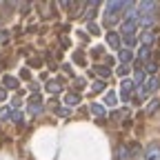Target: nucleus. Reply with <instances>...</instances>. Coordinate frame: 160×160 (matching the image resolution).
Returning a JSON list of instances; mask_svg holds the SVG:
<instances>
[{"label":"nucleus","instance_id":"nucleus-13","mask_svg":"<svg viewBox=\"0 0 160 160\" xmlns=\"http://www.w3.org/2000/svg\"><path fill=\"white\" fill-rule=\"evenodd\" d=\"M91 113H93L96 118H105V116H107V111H105L102 105H91Z\"/></svg>","mask_w":160,"mask_h":160},{"label":"nucleus","instance_id":"nucleus-16","mask_svg":"<svg viewBox=\"0 0 160 160\" xmlns=\"http://www.w3.org/2000/svg\"><path fill=\"white\" fill-rule=\"evenodd\" d=\"M158 107H160V100H151V102L147 105V109H145V111L151 116V113H156V111H158Z\"/></svg>","mask_w":160,"mask_h":160},{"label":"nucleus","instance_id":"nucleus-7","mask_svg":"<svg viewBox=\"0 0 160 160\" xmlns=\"http://www.w3.org/2000/svg\"><path fill=\"white\" fill-rule=\"evenodd\" d=\"M145 160H160V145L151 142V145L145 149Z\"/></svg>","mask_w":160,"mask_h":160},{"label":"nucleus","instance_id":"nucleus-21","mask_svg":"<svg viewBox=\"0 0 160 160\" xmlns=\"http://www.w3.org/2000/svg\"><path fill=\"white\" fill-rule=\"evenodd\" d=\"M116 102H118V96H116L113 91H109V93H107V105H109V107H113Z\"/></svg>","mask_w":160,"mask_h":160},{"label":"nucleus","instance_id":"nucleus-11","mask_svg":"<svg viewBox=\"0 0 160 160\" xmlns=\"http://www.w3.org/2000/svg\"><path fill=\"white\" fill-rule=\"evenodd\" d=\"M2 87L5 89H18V80L13 76H5L2 78Z\"/></svg>","mask_w":160,"mask_h":160},{"label":"nucleus","instance_id":"nucleus-23","mask_svg":"<svg viewBox=\"0 0 160 160\" xmlns=\"http://www.w3.org/2000/svg\"><path fill=\"white\" fill-rule=\"evenodd\" d=\"M127 73H129V65H120V67H118V76H122V78H125Z\"/></svg>","mask_w":160,"mask_h":160},{"label":"nucleus","instance_id":"nucleus-17","mask_svg":"<svg viewBox=\"0 0 160 160\" xmlns=\"http://www.w3.org/2000/svg\"><path fill=\"white\" fill-rule=\"evenodd\" d=\"M11 118H13V122H16V125H25V116L20 113L18 109H16V111H11Z\"/></svg>","mask_w":160,"mask_h":160},{"label":"nucleus","instance_id":"nucleus-26","mask_svg":"<svg viewBox=\"0 0 160 160\" xmlns=\"http://www.w3.org/2000/svg\"><path fill=\"white\" fill-rule=\"evenodd\" d=\"M147 71H149V73L156 71V62H149V65H147Z\"/></svg>","mask_w":160,"mask_h":160},{"label":"nucleus","instance_id":"nucleus-10","mask_svg":"<svg viewBox=\"0 0 160 160\" xmlns=\"http://www.w3.org/2000/svg\"><path fill=\"white\" fill-rule=\"evenodd\" d=\"M118 58H120V62H122V65H129L131 60H133V51L131 49H120Z\"/></svg>","mask_w":160,"mask_h":160},{"label":"nucleus","instance_id":"nucleus-18","mask_svg":"<svg viewBox=\"0 0 160 160\" xmlns=\"http://www.w3.org/2000/svg\"><path fill=\"white\" fill-rule=\"evenodd\" d=\"M91 89H93V93H100V91L105 89V82H102V80H93V82H91Z\"/></svg>","mask_w":160,"mask_h":160},{"label":"nucleus","instance_id":"nucleus-14","mask_svg":"<svg viewBox=\"0 0 160 160\" xmlns=\"http://www.w3.org/2000/svg\"><path fill=\"white\" fill-rule=\"evenodd\" d=\"M149 56H151V49L149 47H140V51H138V58H140V62H145V60H149Z\"/></svg>","mask_w":160,"mask_h":160},{"label":"nucleus","instance_id":"nucleus-2","mask_svg":"<svg viewBox=\"0 0 160 160\" xmlns=\"http://www.w3.org/2000/svg\"><path fill=\"white\" fill-rule=\"evenodd\" d=\"M158 85H160V80H158L156 76H151V78H145L142 87H140V98H147L149 93H153V91L158 89Z\"/></svg>","mask_w":160,"mask_h":160},{"label":"nucleus","instance_id":"nucleus-15","mask_svg":"<svg viewBox=\"0 0 160 160\" xmlns=\"http://www.w3.org/2000/svg\"><path fill=\"white\" fill-rule=\"evenodd\" d=\"M47 91L49 93H58L60 91V82L58 80H47Z\"/></svg>","mask_w":160,"mask_h":160},{"label":"nucleus","instance_id":"nucleus-22","mask_svg":"<svg viewBox=\"0 0 160 160\" xmlns=\"http://www.w3.org/2000/svg\"><path fill=\"white\" fill-rule=\"evenodd\" d=\"M87 29H89V33H93V36H98V33H100V27H98V25H93V22H87Z\"/></svg>","mask_w":160,"mask_h":160},{"label":"nucleus","instance_id":"nucleus-24","mask_svg":"<svg viewBox=\"0 0 160 160\" xmlns=\"http://www.w3.org/2000/svg\"><path fill=\"white\" fill-rule=\"evenodd\" d=\"M11 116V111H9V107H2V109H0V118H2V120H7Z\"/></svg>","mask_w":160,"mask_h":160},{"label":"nucleus","instance_id":"nucleus-4","mask_svg":"<svg viewBox=\"0 0 160 160\" xmlns=\"http://www.w3.org/2000/svg\"><path fill=\"white\" fill-rule=\"evenodd\" d=\"M138 153V147L131 142V147L129 145H120V151H118V160H131L133 156Z\"/></svg>","mask_w":160,"mask_h":160},{"label":"nucleus","instance_id":"nucleus-25","mask_svg":"<svg viewBox=\"0 0 160 160\" xmlns=\"http://www.w3.org/2000/svg\"><path fill=\"white\" fill-rule=\"evenodd\" d=\"M0 100H7V89L0 87Z\"/></svg>","mask_w":160,"mask_h":160},{"label":"nucleus","instance_id":"nucleus-5","mask_svg":"<svg viewBox=\"0 0 160 160\" xmlns=\"http://www.w3.org/2000/svg\"><path fill=\"white\" fill-rule=\"evenodd\" d=\"M29 111H31L33 116L42 111V98H40V93H33V96L29 98Z\"/></svg>","mask_w":160,"mask_h":160},{"label":"nucleus","instance_id":"nucleus-20","mask_svg":"<svg viewBox=\"0 0 160 160\" xmlns=\"http://www.w3.org/2000/svg\"><path fill=\"white\" fill-rule=\"evenodd\" d=\"M73 62H76V65H80V67H82V65L87 62V60H85V56H82V53H80V51H76V53H73Z\"/></svg>","mask_w":160,"mask_h":160},{"label":"nucleus","instance_id":"nucleus-12","mask_svg":"<svg viewBox=\"0 0 160 160\" xmlns=\"http://www.w3.org/2000/svg\"><path fill=\"white\" fill-rule=\"evenodd\" d=\"M140 40H142V45H145V47H149V45L153 42V31H151V29H149V31L145 29V33L140 36Z\"/></svg>","mask_w":160,"mask_h":160},{"label":"nucleus","instance_id":"nucleus-9","mask_svg":"<svg viewBox=\"0 0 160 160\" xmlns=\"http://www.w3.org/2000/svg\"><path fill=\"white\" fill-rule=\"evenodd\" d=\"M107 45H109L111 49H120V36L113 33V31H109V33H107Z\"/></svg>","mask_w":160,"mask_h":160},{"label":"nucleus","instance_id":"nucleus-27","mask_svg":"<svg viewBox=\"0 0 160 160\" xmlns=\"http://www.w3.org/2000/svg\"><path fill=\"white\" fill-rule=\"evenodd\" d=\"M56 113H60V116H67V113H69V109H67V107H62V109H60V111H56Z\"/></svg>","mask_w":160,"mask_h":160},{"label":"nucleus","instance_id":"nucleus-19","mask_svg":"<svg viewBox=\"0 0 160 160\" xmlns=\"http://www.w3.org/2000/svg\"><path fill=\"white\" fill-rule=\"evenodd\" d=\"M65 100H67V105H78V102H80V96H78V93H67Z\"/></svg>","mask_w":160,"mask_h":160},{"label":"nucleus","instance_id":"nucleus-3","mask_svg":"<svg viewBox=\"0 0 160 160\" xmlns=\"http://www.w3.org/2000/svg\"><path fill=\"white\" fill-rule=\"evenodd\" d=\"M127 9H129V2H127V0H113V2H107L105 13H109V16H120V11H127Z\"/></svg>","mask_w":160,"mask_h":160},{"label":"nucleus","instance_id":"nucleus-8","mask_svg":"<svg viewBox=\"0 0 160 160\" xmlns=\"http://www.w3.org/2000/svg\"><path fill=\"white\" fill-rule=\"evenodd\" d=\"M93 73H96L100 80H107V78L111 76V69H109V67H102V65H93V69H91V76H93Z\"/></svg>","mask_w":160,"mask_h":160},{"label":"nucleus","instance_id":"nucleus-6","mask_svg":"<svg viewBox=\"0 0 160 160\" xmlns=\"http://www.w3.org/2000/svg\"><path fill=\"white\" fill-rule=\"evenodd\" d=\"M120 98L122 100H129L131 98V93H133V80H127V78H122V85H120Z\"/></svg>","mask_w":160,"mask_h":160},{"label":"nucleus","instance_id":"nucleus-1","mask_svg":"<svg viewBox=\"0 0 160 160\" xmlns=\"http://www.w3.org/2000/svg\"><path fill=\"white\" fill-rule=\"evenodd\" d=\"M133 11L138 13L136 20L147 18V16H153V11H156V2H151V0H147V2H138V5L133 7Z\"/></svg>","mask_w":160,"mask_h":160}]
</instances>
